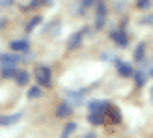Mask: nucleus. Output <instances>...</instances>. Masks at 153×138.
Instances as JSON below:
<instances>
[{
  "instance_id": "1",
  "label": "nucleus",
  "mask_w": 153,
  "mask_h": 138,
  "mask_svg": "<svg viewBox=\"0 0 153 138\" xmlns=\"http://www.w3.org/2000/svg\"><path fill=\"white\" fill-rule=\"evenodd\" d=\"M36 80L41 88H51L52 86V73L51 67L47 65H37L36 67Z\"/></svg>"
},
{
  "instance_id": "2",
  "label": "nucleus",
  "mask_w": 153,
  "mask_h": 138,
  "mask_svg": "<svg viewBox=\"0 0 153 138\" xmlns=\"http://www.w3.org/2000/svg\"><path fill=\"white\" fill-rule=\"evenodd\" d=\"M110 37L116 41L118 47H127V43H129V37L123 30H114V32H110Z\"/></svg>"
},
{
  "instance_id": "3",
  "label": "nucleus",
  "mask_w": 153,
  "mask_h": 138,
  "mask_svg": "<svg viewBox=\"0 0 153 138\" xmlns=\"http://www.w3.org/2000/svg\"><path fill=\"white\" fill-rule=\"evenodd\" d=\"M82 37H84V32H75V34H71L69 39H67V49H69V50L79 49L80 43H82Z\"/></svg>"
},
{
  "instance_id": "4",
  "label": "nucleus",
  "mask_w": 153,
  "mask_h": 138,
  "mask_svg": "<svg viewBox=\"0 0 153 138\" xmlns=\"http://www.w3.org/2000/svg\"><path fill=\"white\" fill-rule=\"evenodd\" d=\"M10 47H11V50H15V52H28L30 43H28L26 39H15V41L10 43Z\"/></svg>"
},
{
  "instance_id": "5",
  "label": "nucleus",
  "mask_w": 153,
  "mask_h": 138,
  "mask_svg": "<svg viewBox=\"0 0 153 138\" xmlns=\"http://www.w3.org/2000/svg\"><path fill=\"white\" fill-rule=\"evenodd\" d=\"M106 114H108V119L112 123H120L121 121V112L116 105H108V108H106Z\"/></svg>"
},
{
  "instance_id": "6",
  "label": "nucleus",
  "mask_w": 153,
  "mask_h": 138,
  "mask_svg": "<svg viewBox=\"0 0 153 138\" xmlns=\"http://www.w3.org/2000/svg\"><path fill=\"white\" fill-rule=\"evenodd\" d=\"M17 62H21V56L7 54V52H2V54H0V64L2 65H15Z\"/></svg>"
},
{
  "instance_id": "7",
  "label": "nucleus",
  "mask_w": 153,
  "mask_h": 138,
  "mask_svg": "<svg viewBox=\"0 0 153 138\" xmlns=\"http://www.w3.org/2000/svg\"><path fill=\"white\" fill-rule=\"evenodd\" d=\"M71 112H73V108H71L69 103H60L58 108H56V116L58 118H69Z\"/></svg>"
},
{
  "instance_id": "8",
  "label": "nucleus",
  "mask_w": 153,
  "mask_h": 138,
  "mask_svg": "<svg viewBox=\"0 0 153 138\" xmlns=\"http://www.w3.org/2000/svg\"><path fill=\"white\" fill-rule=\"evenodd\" d=\"M116 65H118V71H120L121 76H125V79H127V76H133L134 71H133V67L129 65V64H125V62H121V60H118Z\"/></svg>"
},
{
  "instance_id": "9",
  "label": "nucleus",
  "mask_w": 153,
  "mask_h": 138,
  "mask_svg": "<svg viewBox=\"0 0 153 138\" xmlns=\"http://www.w3.org/2000/svg\"><path fill=\"white\" fill-rule=\"evenodd\" d=\"M21 119V114H10V116H0V125L7 127V125H13Z\"/></svg>"
},
{
  "instance_id": "10",
  "label": "nucleus",
  "mask_w": 153,
  "mask_h": 138,
  "mask_svg": "<svg viewBox=\"0 0 153 138\" xmlns=\"http://www.w3.org/2000/svg\"><path fill=\"white\" fill-rule=\"evenodd\" d=\"M108 105L110 103H106V101H91L88 106H90V112H105L108 108Z\"/></svg>"
},
{
  "instance_id": "11",
  "label": "nucleus",
  "mask_w": 153,
  "mask_h": 138,
  "mask_svg": "<svg viewBox=\"0 0 153 138\" xmlns=\"http://www.w3.org/2000/svg\"><path fill=\"white\" fill-rule=\"evenodd\" d=\"M88 121H90L91 125H101L103 121H105V114L103 112H90Z\"/></svg>"
},
{
  "instance_id": "12",
  "label": "nucleus",
  "mask_w": 153,
  "mask_h": 138,
  "mask_svg": "<svg viewBox=\"0 0 153 138\" xmlns=\"http://www.w3.org/2000/svg\"><path fill=\"white\" fill-rule=\"evenodd\" d=\"M144 58H146V45L144 43H138V47L134 50V62H144Z\"/></svg>"
},
{
  "instance_id": "13",
  "label": "nucleus",
  "mask_w": 153,
  "mask_h": 138,
  "mask_svg": "<svg viewBox=\"0 0 153 138\" xmlns=\"http://www.w3.org/2000/svg\"><path fill=\"white\" fill-rule=\"evenodd\" d=\"M133 79H134V82H136V86H144L146 84V80H148V73L146 71H136V73H133Z\"/></svg>"
},
{
  "instance_id": "14",
  "label": "nucleus",
  "mask_w": 153,
  "mask_h": 138,
  "mask_svg": "<svg viewBox=\"0 0 153 138\" xmlns=\"http://www.w3.org/2000/svg\"><path fill=\"white\" fill-rule=\"evenodd\" d=\"M41 21H43V19L39 17V15H36V17H32V21H30L28 24H26V34H32L34 30H36L37 26L41 24Z\"/></svg>"
},
{
  "instance_id": "15",
  "label": "nucleus",
  "mask_w": 153,
  "mask_h": 138,
  "mask_svg": "<svg viewBox=\"0 0 153 138\" xmlns=\"http://www.w3.org/2000/svg\"><path fill=\"white\" fill-rule=\"evenodd\" d=\"M17 75V67L15 65H2V76L4 79H13Z\"/></svg>"
},
{
  "instance_id": "16",
  "label": "nucleus",
  "mask_w": 153,
  "mask_h": 138,
  "mask_svg": "<svg viewBox=\"0 0 153 138\" xmlns=\"http://www.w3.org/2000/svg\"><path fill=\"white\" fill-rule=\"evenodd\" d=\"M15 80H17L19 86H26L28 80H30V75L26 71H17V75H15Z\"/></svg>"
},
{
  "instance_id": "17",
  "label": "nucleus",
  "mask_w": 153,
  "mask_h": 138,
  "mask_svg": "<svg viewBox=\"0 0 153 138\" xmlns=\"http://www.w3.org/2000/svg\"><path fill=\"white\" fill-rule=\"evenodd\" d=\"M95 10H97L95 15H103V17H106V6H105L103 0H95Z\"/></svg>"
},
{
  "instance_id": "18",
  "label": "nucleus",
  "mask_w": 153,
  "mask_h": 138,
  "mask_svg": "<svg viewBox=\"0 0 153 138\" xmlns=\"http://www.w3.org/2000/svg\"><path fill=\"white\" fill-rule=\"evenodd\" d=\"M39 95H41V86H32L28 90V97L30 99H37Z\"/></svg>"
},
{
  "instance_id": "19",
  "label": "nucleus",
  "mask_w": 153,
  "mask_h": 138,
  "mask_svg": "<svg viewBox=\"0 0 153 138\" xmlns=\"http://www.w3.org/2000/svg\"><path fill=\"white\" fill-rule=\"evenodd\" d=\"M73 131H76V123H67L64 127V131H62V136H69Z\"/></svg>"
},
{
  "instance_id": "20",
  "label": "nucleus",
  "mask_w": 153,
  "mask_h": 138,
  "mask_svg": "<svg viewBox=\"0 0 153 138\" xmlns=\"http://www.w3.org/2000/svg\"><path fill=\"white\" fill-rule=\"evenodd\" d=\"M151 6V0H136V7L138 10H148Z\"/></svg>"
},
{
  "instance_id": "21",
  "label": "nucleus",
  "mask_w": 153,
  "mask_h": 138,
  "mask_svg": "<svg viewBox=\"0 0 153 138\" xmlns=\"http://www.w3.org/2000/svg\"><path fill=\"white\" fill-rule=\"evenodd\" d=\"M82 7H90V6H95V0H80Z\"/></svg>"
},
{
  "instance_id": "22",
  "label": "nucleus",
  "mask_w": 153,
  "mask_h": 138,
  "mask_svg": "<svg viewBox=\"0 0 153 138\" xmlns=\"http://www.w3.org/2000/svg\"><path fill=\"white\" fill-rule=\"evenodd\" d=\"M52 2L54 0H41V4H45V6H52Z\"/></svg>"
},
{
  "instance_id": "23",
  "label": "nucleus",
  "mask_w": 153,
  "mask_h": 138,
  "mask_svg": "<svg viewBox=\"0 0 153 138\" xmlns=\"http://www.w3.org/2000/svg\"><path fill=\"white\" fill-rule=\"evenodd\" d=\"M148 75H149V76H153V64H151V65H149V69H148Z\"/></svg>"
},
{
  "instance_id": "24",
  "label": "nucleus",
  "mask_w": 153,
  "mask_h": 138,
  "mask_svg": "<svg viewBox=\"0 0 153 138\" xmlns=\"http://www.w3.org/2000/svg\"><path fill=\"white\" fill-rule=\"evenodd\" d=\"M4 24H6V21H4V19H0V28H2Z\"/></svg>"
},
{
  "instance_id": "25",
  "label": "nucleus",
  "mask_w": 153,
  "mask_h": 138,
  "mask_svg": "<svg viewBox=\"0 0 153 138\" xmlns=\"http://www.w3.org/2000/svg\"><path fill=\"white\" fill-rule=\"evenodd\" d=\"M151 99H153V90H151Z\"/></svg>"
}]
</instances>
